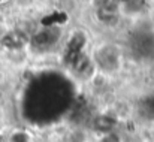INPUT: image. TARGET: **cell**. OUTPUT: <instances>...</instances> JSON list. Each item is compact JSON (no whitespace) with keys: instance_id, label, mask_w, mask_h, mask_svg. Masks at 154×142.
Segmentation results:
<instances>
[{"instance_id":"6da1fadb","label":"cell","mask_w":154,"mask_h":142,"mask_svg":"<svg viewBox=\"0 0 154 142\" xmlns=\"http://www.w3.org/2000/svg\"><path fill=\"white\" fill-rule=\"evenodd\" d=\"M97 63L106 70H117L120 64V54L115 48L103 47L97 51Z\"/></svg>"},{"instance_id":"7a4b0ae2","label":"cell","mask_w":154,"mask_h":142,"mask_svg":"<svg viewBox=\"0 0 154 142\" xmlns=\"http://www.w3.org/2000/svg\"><path fill=\"white\" fill-rule=\"evenodd\" d=\"M58 36H60V32L57 29L48 27L45 30H41V32L35 33L33 38L30 39V44L35 48H48L51 47L54 42H57Z\"/></svg>"},{"instance_id":"3957f363","label":"cell","mask_w":154,"mask_h":142,"mask_svg":"<svg viewBox=\"0 0 154 142\" xmlns=\"http://www.w3.org/2000/svg\"><path fill=\"white\" fill-rule=\"evenodd\" d=\"M0 44H2V47L6 48V49L18 51V49L24 48L29 44V38L23 32H11V33H6L0 39Z\"/></svg>"},{"instance_id":"277c9868","label":"cell","mask_w":154,"mask_h":142,"mask_svg":"<svg viewBox=\"0 0 154 142\" xmlns=\"http://www.w3.org/2000/svg\"><path fill=\"white\" fill-rule=\"evenodd\" d=\"M96 18L100 24L106 26V27H114L120 21L118 12H111V11H105V9H96Z\"/></svg>"},{"instance_id":"5b68a950","label":"cell","mask_w":154,"mask_h":142,"mask_svg":"<svg viewBox=\"0 0 154 142\" xmlns=\"http://www.w3.org/2000/svg\"><path fill=\"white\" fill-rule=\"evenodd\" d=\"M112 126H114V120H111L109 117H99L97 120H96V127H97V130H102V132H106V133H111V130H112Z\"/></svg>"},{"instance_id":"8992f818","label":"cell","mask_w":154,"mask_h":142,"mask_svg":"<svg viewBox=\"0 0 154 142\" xmlns=\"http://www.w3.org/2000/svg\"><path fill=\"white\" fill-rule=\"evenodd\" d=\"M112 2H114V0H91V3H93V6H94L96 9H105V8H108Z\"/></svg>"},{"instance_id":"52a82bcc","label":"cell","mask_w":154,"mask_h":142,"mask_svg":"<svg viewBox=\"0 0 154 142\" xmlns=\"http://www.w3.org/2000/svg\"><path fill=\"white\" fill-rule=\"evenodd\" d=\"M100 142H120V138L115 133H106L100 139Z\"/></svg>"},{"instance_id":"ba28073f","label":"cell","mask_w":154,"mask_h":142,"mask_svg":"<svg viewBox=\"0 0 154 142\" xmlns=\"http://www.w3.org/2000/svg\"><path fill=\"white\" fill-rule=\"evenodd\" d=\"M5 2H8V0H0V5H2V3H5Z\"/></svg>"}]
</instances>
